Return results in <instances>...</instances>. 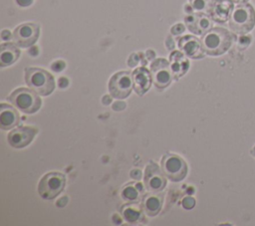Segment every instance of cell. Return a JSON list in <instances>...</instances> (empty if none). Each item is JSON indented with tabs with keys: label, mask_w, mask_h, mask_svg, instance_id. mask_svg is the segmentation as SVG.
I'll return each instance as SVG.
<instances>
[{
	"label": "cell",
	"mask_w": 255,
	"mask_h": 226,
	"mask_svg": "<svg viewBox=\"0 0 255 226\" xmlns=\"http://www.w3.org/2000/svg\"><path fill=\"white\" fill-rule=\"evenodd\" d=\"M66 185V177L61 172L45 174L38 185V192L44 199H53L58 196Z\"/></svg>",
	"instance_id": "5"
},
{
	"label": "cell",
	"mask_w": 255,
	"mask_h": 226,
	"mask_svg": "<svg viewBox=\"0 0 255 226\" xmlns=\"http://www.w3.org/2000/svg\"><path fill=\"white\" fill-rule=\"evenodd\" d=\"M123 216L128 222H135L140 216V208L135 204H127L121 209Z\"/></svg>",
	"instance_id": "20"
},
{
	"label": "cell",
	"mask_w": 255,
	"mask_h": 226,
	"mask_svg": "<svg viewBox=\"0 0 255 226\" xmlns=\"http://www.w3.org/2000/svg\"><path fill=\"white\" fill-rule=\"evenodd\" d=\"M111 102H112V101H111V99H110V96H105V97L103 98V103H104L105 105H109Z\"/></svg>",
	"instance_id": "33"
},
{
	"label": "cell",
	"mask_w": 255,
	"mask_h": 226,
	"mask_svg": "<svg viewBox=\"0 0 255 226\" xmlns=\"http://www.w3.org/2000/svg\"><path fill=\"white\" fill-rule=\"evenodd\" d=\"M139 62V58L137 54H131L128 60V64L129 67H135Z\"/></svg>",
	"instance_id": "24"
},
{
	"label": "cell",
	"mask_w": 255,
	"mask_h": 226,
	"mask_svg": "<svg viewBox=\"0 0 255 226\" xmlns=\"http://www.w3.org/2000/svg\"><path fill=\"white\" fill-rule=\"evenodd\" d=\"M37 133V129L29 126H19L13 129L7 136L8 142L15 148H22L28 145Z\"/></svg>",
	"instance_id": "13"
},
{
	"label": "cell",
	"mask_w": 255,
	"mask_h": 226,
	"mask_svg": "<svg viewBox=\"0 0 255 226\" xmlns=\"http://www.w3.org/2000/svg\"><path fill=\"white\" fill-rule=\"evenodd\" d=\"M25 82L32 90L41 96H48L55 89L53 76L40 68H27L25 70Z\"/></svg>",
	"instance_id": "3"
},
{
	"label": "cell",
	"mask_w": 255,
	"mask_h": 226,
	"mask_svg": "<svg viewBox=\"0 0 255 226\" xmlns=\"http://www.w3.org/2000/svg\"><path fill=\"white\" fill-rule=\"evenodd\" d=\"M195 205V200L193 197L191 196H186L185 198H183L182 200V206L185 208V209H191L193 208V206Z\"/></svg>",
	"instance_id": "23"
},
{
	"label": "cell",
	"mask_w": 255,
	"mask_h": 226,
	"mask_svg": "<svg viewBox=\"0 0 255 226\" xmlns=\"http://www.w3.org/2000/svg\"><path fill=\"white\" fill-rule=\"evenodd\" d=\"M178 48L186 56L191 59H201L204 57V50L201 41L191 35H186L178 39Z\"/></svg>",
	"instance_id": "11"
},
{
	"label": "cell",
	"mask_w": 255,
	"mask_h": 226,
	"mask_svg": "<svg viewBox=\"0 0 255 226\" xmlns=\"http://www.w3.org/2000/svg\"><path fill=\"white\" fill-rule=\"evenodd\" d=\"M162 205V196L156 194V192L145 194L142 197V208L144 212L150 216L156 215Z\"/></svg>",
	"instance_id": "19"
},
{
	"label": "cell",
	"mask_w": 255,
	"mask_h": 226,
	"mask_svg": "<svg viewBox=\"0 0 255 226\" xmlns=\"http://www.w3.org/2000/svg\"><path fill=\"white\" fill-rule=\"evenodd\" d=\"M130 176H131L133 179L138 180V179L141 177V172H140V170H138V169H133V170L130 172Z\"/></svg>",
	"instance_id": "29"
},
{
	"label": "cell",
	"mask_w": 255,
	"mask_h": 226,
	"mask_svg": "<svg viewBox=\"0 0 255 226\" xmlns=\"http://www.w3.org/2000/svg\"><path fill=\"white\" fill-rule=\"evenodd\" d=\"M51 68H52L54 71H56V72H60V71H62V70L65 68V63L62 62V61H57V62H55V63L51 66Z\"/></svg>",
	"instance_id": "26"
},
{
	"label": "cell",
	"mask_w": 255,
	"mask_h": 226,
	"mask_svg": "<svg viewBox=\"0 0 255 226\" xmlns=\"http://www.w3.org/2000/svg\"><path fill=\"white\" fill-rule=\"evenodd\" d=\"M130 74L126 71L115 74L109 82V91L112 97L116 99H125L130 92L133 85Z\"/></svg>",
	"instance_id": "7"
},
{
	"label": "cell",
	"mask_w": 255,
	"mask_h": 226,
	"mask_svg": "<svg viewBox=\"0 0 255 226\" xmlns=\"http://www.w3.org/2000/svg\"><path fill=\"white\" fill-rule=\"evenodd\" d=\"M233 2H235V3H238V4H240V3H246L248 0H232Z\"/></svg>",
	"instance_id": "34"
},
{
	"label": "cell",
	"mask_w": 255,
	"mask_h": 226,
	"mask_svg": "<svg viewBox=\"0 0 255 226\" xmlns=\"http://www.w3.org/2000/svg\"><path fill=\"white\" fill-rule=\"evenodd\" d=\"M67 202H68V198H67V196H64L60 200L57 201V206L63 207V206H65L67 204Z\"/></svg>",
	"instance_id": "31"
},
{
	"label": "cell",
	"mask_w": 255,
	"mask_h": 226,
	"mask_svg": "<svg viewBox=\"0 0 255 226\" xmlns=\"http://www.w3.org/2000/svg\"><path fill=\"white\" fill-rule=\"evenodd\" d=\"M251 153H252V154L255 156V146H254V147H253V149L251 150Z\"/></svg>",
	"instance_id": "35"
},
{
	"label": "cell",
	"mask_w": 255,
	"mask_h": 226,
	"mask_svg": "<svg viewBox=\"0 0 255 226\" xmlns=\"http://www.w3.org/2000/svg\"><path fill=\"white\" fill-rule=\"evenodd\" d=\"M14 43H4L0 47V66L6 67L16 62L20 56V50Z\"/></svg>",
	"instance_id": "18"
},
{
	"label": "cell",
	"mask_w": 255,
	"mask_h": 226,
	"mask_svg": "<svg viewBox=\"0 0 255 226\" xmlns=\"http://www.w3.org/2000/svg\"><path fill=\"white\" fill-rule=\"evenodd\" d=\"M10 37H11V35H10V32H9L8 30H3V31H2V33H1V38H2L3 40H9Z\"/></svg>",
	"instance_id": "32"
},
{
	"label": "cell",
	"mask_w": 255,
	"mask_h": 226,
	"mask_svg": "<svg viewBox=\"0 0 255 226\" xmlns=\"http://www.w3.org/2000/svg\"><path fill=\"white\" fill-rule=\"evenodd\" d=\"M150 74L153 84L159 89L166 88L173 78L169 62L162 58L156 59L150 64Z\"/></svg>",
	"instance_id": "9"
},
{
	"label": "cell",
	"mask_w": 255,
	"mask_h": 226,
	"mask_svg": "<svg viewBox=\"0 0 255 226\" xmlns=\"http://www.w3.org/2000/svg\"><path fill=\"white\" fill-rule=\"evenodd\" d=\"M255 26V10L248 3H240L233 8L229 18V27L236 34L244 35Z\"/></svg>",
	"instance_id": "2"
},
{
	"label": "cell",
	"mask_w": 255,
	"mask_h": 226,
	"mask_svg": "<svg viewBox=\"0 0 255 226\" xmlns=\"http://www.w3.org/2000/svg\"><path fill=\"white\" fill-rule=\"evenodd\" d=\"M131 75H132V83H133V88L135 93L139 96H142L147 92V90L151 85L152 77L150 72L146 70L144 67H140L135 69Z\"/></svg>",
	"instance_id": "15"
},
{
	"label": "cell",
	"mask_w": 255,
	"mask_h": 226,
	"mask_svg": "<svg viewBox=\"0 0 255 226\" xmlns=\"http://www.w3.org/2000/svg\"><path fill=\"white\" fill-rule=\"evenodd\" d=\"M113 108H114L115 111H122L126 108V104L123 103V102H117L116 104H114Z\"/></svg>",
	"instance_id": "28"
},
{
	"label": "cell",
	"mask_w": 255,
	"mask_h": 226,
	"mask_svg": "<svg viewBox=\"0 0 255 226\" xmlns=\"http://www.w3.org/2000/svg\"><path fill=\"white\" fill-rule=\"evenodd\" d=\"M20 122L18 112L9 105L1 104L0 107V127L2 129H10Z\"/></svg>",
	"instance_id": "17"
},
{
	"label": "cell",
	"mask_w": 255,
	"mask_h": 226,
	"mask_svg": "<svg viewBox=\"0 0 255 226\" xmlns=\"http://www.w3.org/2000/svg\"><path fill=\"white\" fill-rule=\"evenodd\" d=\"M169 65L172 73V77L178 80L181 76H183L188 68L189 62L186 59L185 55L179 51H173L169 56Z\"/></svg>",
	"instance_id": "16"
},
{
	"label": "cell",
	"mask_w": 255,
	"mask_h": 226,
	"mask_svg": "<svg viewBox=\"0 0 255 226\" xmlns=\"http://www.w3.org/2000/svg\"><path fill=\"white\" fill-rule=\"evenodd\" d=\"M162 169L160 170L158 165L154 162H149L144 171V184L146 189L151 192L161 191L166 184Z\"/></svg>",
	"instance_id": "10"
},
{
	"label": "cell",
	"mask_w": 255,
	"mask_h": 226,
	"mask_svg": "<svg viewBox=\"0 0 255 226\" xmlns=\"http://www.w3.org/2000/svg\"><path fill=\"white\" fill-rule=\"evenodd\" d=\"M7 100L16 107V109L25 113H36L42 105V101L36 92L27 88H19L15 90Z\"/></svg>",
	"instance_id": "4"
},
{
	"label": "cell",
	"mask_w": 255,
	"mask_h": 226,
	"mask_svg": "<svg viewBox=\"0 0 255 226\" xmlns=\"http://www.w3.org/2000/svg\"><path fill=\"white\" fill-rule=\"evenodd\" d=\"M16 2L21 7H27L33 3V0H16Z\"/></svg>",
	"instance_id": "27"
},
{
	"label": "cell",
	"mask_w": 255,
	"mask_h": 226,
	"mask_svg": "<svg viewBox=\"0 0 255 226\" xmlns=\"http://www.w3.org/2000/svg\"><path fill=\"white\" fill-rule=\"evenodd\" d=\"M58 84H59V87H60V88H65V87L68 86L69 81H68L66 78H64V77H61V78L59 79V81H58Z\"/></svg>",
	"instance_id": "30"
},
{
	"label": "cell",
	"mask_w": 255,
	"mask_h": 226,
	"mask_svg": "<svg viewBox=\"0 0 255 226\" xmlns=\"http://www.w3.org/2000/svg\"><path fill=\"white\" fill-rule=\"evenodd\" d=\"M185 24L189 31L197 35H203L212 28L210 16L202 12L187 15L185 17Z\"/></svg>",
	"instance_id": "14"
},
{
	"label": "cell",
	"mask_w": 255,
	"mask_h": 226,
	"mask_svg": "<svg viewBox=\"0 0 255 226\" xmlns=\"http://www.w3.org/2000/svg\"><path fill=\"white\" fill-rule=\"evenodd\" d=\"M200 41L205 54L209 56H219L224 54L231 47L233 35L224 28L215 27L203 34Z\"/></svg>",
	"instance_id": "1"
},
{
	"label": "cell",
	"mask_w": 255,
	"mask_h": 226,
	"mask_svg": "<svg viewBox=\"0 0 255 226\" xmlns=\"http://www.w3.org/2000/svg\"><path fill=\"white\" fill-rule=\"evenodd\" d=\"M161 169L165 176L171 181L177 182L182 180L187 173L186 162L178 155L166 153L161 158Z\"/></svg>",
	"instance_id": "6"
},
{
	"label": "cell",
	"mask_w": 255,
	"mask_h": 226,
	"mask_svg": "<svg viewBox=\"0 0 255 226\" xmlns=\"http://www.w3.org/2000/svg\"><path fill=\"white\" fill-rule=\"evenodd\" d=\"M183 31H184V26H183L182 24H180V23L175 24V25L171 28V33H172L173 35H179V34H181Z\"/></svg>",
	"instance_id": "25"
},
{
	"label": "cell",
	"mask_w": 255,
	"mask_h": 226,
	"mask_svg": "<svg viewBox=\"0 0 255 226\" xmlns=\"http://www.w3.org/2000/svg\"><path fill=\"white\" fill-rule=\"evenodd\" d=\"M212 0H189L192 9L198 12H208Z\"/></svg>",
	"instance_id": "22"
},
{
	"label": "cell",
	"mask_w": 255,
	"mask_h": 226,
	"mask_svg": "<svg viewBox=\"0 0 255 226\" xmlns=\"http://www.w3.org/2000/svg\"><path fill=\"white\" fill-rule=\"evenodd\" d=\"M40 28L34 23H24L19 25L13 31L12 38L16 45L22 48H28L38 40Z\"/></svg>",
	"instance_id": "8"
},
{
	"label": "cell",
	"mask_w": 255,
	"mask_h": 226,
	"mask_svg": "<svg viewBox=\"0 0 255 226\" xmlns=\"http://www.w3.org/2000/svg\"><path fill=\"white\" fill-rule=\"evenodd\" d=\"M136 187H137L136 184L134 186L133 183H129L128 186H126L122 191L123 198L127 201H136V200H138V192H137L138 189H136Z\"/></svg>",
	"instance_id": "21"
},
{
	"label": "cell",
	"mask_w": 255,
	"mask_h": 226,
	"mask_svg": "<svg viewBox=\"0 0 255 226\" xmlns=\"http://www.w3.org/2000/svg\"><path fill=\"white\" fill-rule=\"evenodd\" d=\"M233 3L232 0H212L207 13L213 21L225 23L231 16L234 8Z\"/></svg>",
	"instance_id": "12"
}]
</instances>
